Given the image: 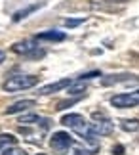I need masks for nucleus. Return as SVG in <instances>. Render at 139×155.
Listing matches in <instances>:
<instances>
[{"mask_svg": "<svg viewBox=\"0 0 139 155\" xmlns=\"http://www.w3.org/2000/svg\"><path fill=\"white\" fill-rule=\"evenodd\" d=\"M86 88H88V84L84 81H76V82L72 81L71 84L67 86V92L71 94V96H78V94H84V92H86Z\"/></svg>", "mask_w": 139, "mask_h": 155, "instance_id": "9b49d317", "label": "nucleus"}, {"mask_svg": "<svg viewBox=\"0 0 139 155\" xmlns=\"http://www.w3.org/2000/svg\"><path fill=\"white\" fill-rule=\"evenodd\" d=\"M38 48V44H36L34 38H27V40H19V42L11 44V52L14 54H19V56H31V54Z\"/></svg>", "mask_w": 139, "mask_h": 155, "instance_id": "20e7f679", "label": "nucleus"}, {"mask_svg": "<svg viewBox=\"0 0 139 155\" xmlns=\"http://www.w3.org/2000/svg\"><path fill=\"white\" fill-rule=\"evenodd\" d=\"M84 121H86V119H84L82 115H78V113H69V115L61 117V124L63 127H69V128H74L76 124H80Z\"/></svg>", "mask_w": 139, "mask_h": 155, "instance_id": "9d476101", "label": "nucleus"}, {"mask_svg": "<svg viewBox=\"0 0 139 155\" xmlns=\"http://www.w3.org/2000/svg\"><path fill=\"white\" fill-rule=\"evenodd\" d=\"M92 124V130H93V134L95 136H109V134H112V123H111V119H103V121H93V123H90Z\"/></svg>", "mask_w": 139, "mask_h": 155, "instance_id": "423d86ee", "label": "nucleus"}, {"mask_svg": "<svg viewBox=\"0 0 139 155\" xmlns=\"http://www.w3.org/2000/svg\"><path fill=\"white\" fill-rule=\"evenodd\" d=\"M72 82V79H61V81H57V82H50V84H46V86H42L38 94L40 96H48V94H53V92H59V90H65L69 84Z\"/></svg>", "mask_w": 139, "mask_h": 155, "instance_id": "6e6552de", "label": "nucleus"}, {"mask_svg": "<svg viewBox=\"0 0 139 155\" xmlns=\"http://www.w3.org/2000/svg\"><path fill=\"white\" fill-rule=\"evenodd\" d=\"M84 21H86V17H78V19H72V17H67V19H63V25H65V27H69V29H72V27H78V25H82Z\"/></svg>", "mask_w": 139, "mask_h": 155, "instance_id": "dca6fc26", "label": "nucleus"}, {"mask_svg": "<svg viewBox=\"0 0 139 155\" xmlns=\"http://www.w3.org/2000/svg\"><path fill=\"white\" fill-rule=\"evenodd\" d=\"M17 144V138L14 134H10V132H2L0 134V147H4V146H15Z\"/></svg>", "mask_w": 139, "mask_h": 155, "instance_id": "ddd939ff", "label": "nucleus"}, {"mask_svg": "<svg viewBox=\"0 0 139 155\" xmlns=\"http://www.w3.org/2000/svg\"><path fill=\"white\" fill-rule=\"evenodd\" d=\"M34 100H19V102H15V104H11L8 105L4 109L6 115H17V113H23V111H27V109H31V107H34Z\"/></svg>", "mask_w": 139, "mask_h": 155, "instance_id": "0eeeda50", "label": "nucleus"}, {"mask_svg": "<svg viewBox=\"0 0 139 155\" xmlns=\"http://www.w3.org/2000/svg\"><path fill=\"white\" fill-rule=\"evenodd\" d=\"M38 119L40 117L36 115V113H27V115H21L17 123H21V124H34V123H38Z\"/></svg>", "mask_w": 139, "mask_h": 155, "instance_id": "2eb2a0df", "label": "nucleus"}, {"mask_svg": "<svg viewBox=\"0 0 139 155\" xmlns=\"http://www.w3.org/2000/svg\"><path fill=\"white\" fill-rule=\"evenodd\" d=\"M36 10H38V6H29V8H25V10H19V12H15V14H14V21L17 23V21L25 19V17H27L29 14H33V12H36Z\"/></svg>", "mask_w": 139, "mask_h": 155, "instance_id": "4468645a", "label": "nucleus"}, {"mask_svg": "<svg viewBox=\"0 0 139 155\" xmlns=\"http://www.w3.org/2000/svg\"><path fill=\"white\" fill-rule=\"evenodd\" d=\"M4 59H6V54H4L2 50H0V63H2V61H4Z\"/></svg>", "mask_w": 139, "mask_h": 155, "instance_id": "b1692460", "label": "nucleus"}, {"mask_svg": "<svg viewBox=\"0 0 139 155\" xmlns=\"http://www.w3.org/2000/svg\"><path fill=\"white\" fill-rule=\"evenodd\" d=\"M50 146L57 151H65L71 146H74V138L69 132H63V130L61 132H53V136L50 138Z\"/></svg>", "mask_w": 139, "mask_h": 155, "instance_id": "7ed1b4c3", "label": "nucleus"}, {"mask_svg": "<svg viewBox=\"0 0 139 155\" xmlns=\"http://www.w3.org/2000/svg\"><path fill=\"white\" fill-rule=\"evenodd\" d=\"M124 146H120V144H116V146H114L112 147V155H124Z\"/></svg>", "mask_w": 139, "mask_h": 155, "instance_id": "4be33fe9", "label": "nucleus"}, {"mask_svg": "<svg viewBox=\"0 0 139 155\" xmlns=\"http://www.w3.org/2000/svg\"><path fill=\"white\" fill-rule=\"evenodd\" d=\"M76 102H78L76 98H72V100H65V102H59V104H57V107H55V109H57V111H63V109H67L69 105L76 104Z\"/></svg>", "mask_w": 139, "mask_h": 155, "instance_id": "6ab92c4d", "label": "nucleus"}, {"mask_svg": "<svg viewBox=\"0 0 139 155\" xmlns=\"http://www.w3.org/2000/svg\"><path fill=\"white\" fill-rule=\"evenodd\" d=\"M120 128L124 132H137L139 130V119H124L120 123Z\"/></svg>", "mask_w": 139, "mask_h": 155, "instance_id": "f8f14e48", "label": "nucleus"}, {"mask_svg": "<svg viewBox=\"0 0 139 155\" xmlns=\"http://www.w3.org/2000/svg\"><path fill=\"white\" fill-rule=\"evenodd\" d=\"M120 82H137V77L130 73H120V75H107L101 79L103 86H112V84H120Z\"/></svg>", "mask_w": 139, "mask_h": 155, "instance_id": "39448f33", "label": "nucleus"}, {"mask_svg": "<svg viewBox=\"0 0 139 155\" xmlns=\"http://www.w3.org/2000/svg\"><path fill=\"white\" fill-rule=\"evenodd\" d=\"M93 77H101V71H90V73H84L78 77V81H90V79H93Z\"/></svg>", "mask_w": 139, "mask_h": 155, "instance_id": "aec40b11", "label": "nucleus"}, {"mask_svg": "<svg viewBox=\"0 0 139 155\" xmlns=\"http://www.w3.org/2000/svg\"><path fill=\"white\" fill-rule=\"evenodd\" d=\"M36 84H38V77H34V75H14V77H10L8 81H4L2 90L14 94V92H19V90L33 88Z\"/></svg>", "mask_w": 139, "mask_h": 155, "instance_id": "f257e3e1", "label": "nucleus"}, {"mask_svg": "<svg viewBox=\"0 0 139 155\" xmlns=\"http://www.w3.org/2000/svg\"><path fill=\"white\" fill-rule=\"evenodd\" d=\"M95 153H97V146L90 147V150H86V147H76V151H74V155H95Z\"/></svg>", "mask_w": 139, "mask_h": 155, "instance_id": "a211bd4d", "label": "nucleus"}, {"mask_svg": "<svg viewBox=\"0 0 139 155\" xmlns=\"http://www.w3.org/2000/svg\"><path fill=\"white\" fill-rule=\"evenodd\" d=\"M92 117H93V121H103V119H109L107 115H103V113H99V111H95Z\"/></svg>", "mask_w": 139, "mask_h": 155, "instance_id": "5701e85b", "label": "nucleus"}, {"mask_svg": "<svg viewBox=\"0 0 139 155\" xmlns=\"http://www.w3.org/2000/svg\"><path fill=\"white\" fill-rule=\"evenodd\" d=\"M36 155H48V153H36Z\"/></svg>", "mask_w": 139, "mask_h": 155, "instance_id": "393cba45", "label": "nucleus"}, {"mask_svg": "<svg viewBox=\"0 0 139 155\" xmlns=\"http://www.w3.org/2000/svg\"><path fill=\"white\" fill-rule=\"evenodd\" d=\"M65 38H67V35L63 31H44L34 37V40H50V42H61Z\"/></svg>", "mask_w": 139, "mask_h": 155, "instance_id": "1a4fd4ad", "label": "nucleus"}, {"mask_svg": "<svg viewBox=\"0 0 139 155\" xmlns=\"http://www.w3.org/2000/svg\"><path fill=\"white\" fill-rule=\"evenodd\" d=\"M111 105L116 107V109H128V107H135V105H139V90L114 94V96L111 98Z\"/></svg>", "mask_w": 139, "mask_h": 155, "instance_id": "f03ea898", "label": "nucleus"}, {"mask_svg": "<svg viewBox=\"0 0 139 155\" xmlns=\"http://www.w3.org/2000/svg\"><path fill=\"white\" fill-rule=\"evenodd\" d=\"M0 155H27V151H25V150H21V147L10 146V147H6V150L0 153Z\"/></svg>", "mask_w": 139, "mask_h": 155, "instance_id": "f3484780", "label": "nucleus"}, {"mask_svg": "<svg viewBox=\"0 0 139 155\" xmlns=\"http://www.w3.org/2000/svg\"><path fill=\"white\" fill-rule=\"evenodd\" d=\"M46 56V52L44 50H40V48H36L33 54H31V56H29V58H33V59H38V58H44Z\"/></svg>", "mask_w": 139, "mask_h": 155, "instance_id": "412c9836", "label": "nucleus"}]
</instances>
